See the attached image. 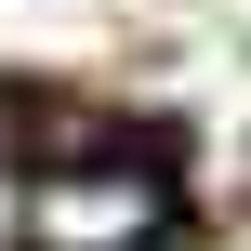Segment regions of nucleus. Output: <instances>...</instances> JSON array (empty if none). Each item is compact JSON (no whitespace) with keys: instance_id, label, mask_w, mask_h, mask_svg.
I'll list each match as a JSON object with an SVG mask.
<instances>
[{"instance_id":"nucleus-1","label":"nucleus","mask_w":251,"mask_h":251,"mask_svg":"<svg viewBox=\"0 0 251 251\" xmlns=\"http://www.w3.org/2000/svg\"><path fill=\"white\" fill-rule=\"evenodd\" d=\"M172 238V185L132 172V159H93V172H40L13 199V251H159Z\"/></svg>"}]
</instances>
